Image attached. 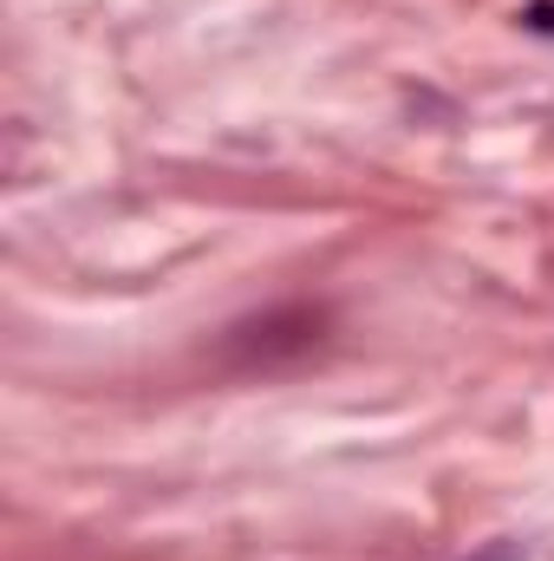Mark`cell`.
<instances>
[{
	"label": "cell",
	"instance_id": "1",
	"mask_svg": "<svg viewBox=\"0 0 554 561\" xmlns=\"http://www.w3.org/2000/svg\"><path fill=\"white\" fill-rule=\"evenodd\" d=\"M516 20H522L529 33H542V39H554V0H529V7L516 13Z\"/></svg>",
	"mask_w": 554,
	"mask_h": 561
}]
</instances>
